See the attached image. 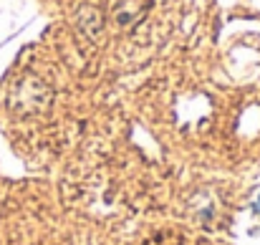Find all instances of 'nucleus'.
Masks as SVG:
<instances>
[]
</instances>
